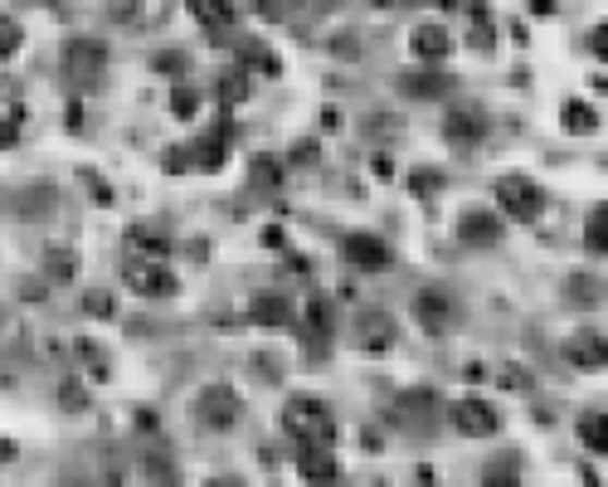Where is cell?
I'll return each instance as SVG.
<instances>
[{
	"instance_id": "6da1fadb",
	"label": "cell",
	"mask_w": 608,
	"mask_h": 487,
	"mask_svg": "<svg viewBox=\"0 0 608 487\" xmlns=\"http://www.w3.org/2000/svg\"><path fill=\"white\" fill-rule=\"evenodd\" d=\"M282 429L297 443H331L337 439V414H331V405L317 395H292L288 405H282Z\"/></svg>"
},
{
	"instance_id": "7a4b0ae2",
	"label": "cell",
	"mask_w": 608,
	"mask_h": 487,
	"mask_svg": "<svg viewBox=\"0 0 608 487\" xmlns=\"http://www.w3.org/2000/svg\"><path fill=\"white\" fill-rule=\"evenodd\" d=\"M497 205H501V215H511V220L536 224L545 215V191L531 181V175L511 171V175H501L497 181Z\"/></svg>"
},
{
	"instance_id": "3957f363",
	"label": "cell",
	"mask_w": 608,
	"mask_h": 487,
	"mask_svg": "<svg viewBox=\"0 0 608 487\" xmlns=\"http://www.w3.org/2000/svg\"><path fill=\"white\" fill-rule=\"evenodd\" d=\"M108 69V45L102 39H69L64 59H59V74H64L73 88H93Z\"/></svg>"
},
{
	"instance_id": "277c9868",
	"label": "cell",
	"mask_w": 608,
	"mask_h": 487,
	"mask_svg": "<svg viewBox=\"0 0 608 487\" xmlns=\"http://www.w3.org/2000/svg\"><path fill=\"white\" fill-rule=\"evenodd\" d=\"M122 278H127V288L142 297H171L175 288H181L161 258H146V254H132L127 264H122Z\"/></svg>"
},
{
	"instance_id": "5b68a950",
	"label": "cell",
	"mask_w": 608,
	"mask_h": 487,
	"mask_svg": "<svg viewBox=\"0 0 608 487\" xmlns=\"http://www.w3.org/2000/svg\"><path fill=\"white\" fill-rule=\"evenodd\" d=\"M443 137L453 142L458 151H473L487 142V112L482 108H467V102H458V108L443 112Z\"/></svg>"
},
{
	"instance_id": "8992f818",
	"label": "cell",
	"mask_w": 608,
	"mask_h": 487,
	"mask_svg": "<svg viewBox=\"0 0 608 487\" xmlns=\"http://www.w3.org/2000/svg\"><path fill=\"white\" fill-rule=\"evenodd\" d=\"M448 419H453V429L463 434V439H491V434L501 429V414L491 410L487 400H477V395L458 400V405L448 410Z\"/></svg>"
},
{
	"instance_id": "52a82bcc",
	"label": "cell",
	"mask_w": 608,
	"mask_h": 487,
	"mask_svg": "<svg viewBox=\"0 0 608 487\" xmlns=\"http://www.w3.org/2000/svg\"><path fill=\"white\" fill-rule=\"evenodd\" d=\"M341 254H345V264L351 268H365V273H385V268L394 264V254H390V244L380 240V234H345L341 240Z\"/></svg>"
},
{
	"instance_id": "ba28073f",
	"label": "cell",
	"mask_w": 608,
	"mask_h": 487,
	"mask_svg": "<svg viewBox=\"0 0 608 487\" xmlns=\"http://www.w3.org/2000/svg\"><path fill=\"white\" fill-rule=\"evenodd\" d=\"M239 410H244V405H239V395L229 386H209V390H200V400H195V414H200V424H205V429H219V434L234 429Z\"/></svg>"
},
{
	"instance_id": "9c48e42d",
	"label": "cell",
	"mask_w": 608,
	"mask_h": 487,
	"mask_svg": "<svg viewBox=\"0 0 608 487\" xmlns=\"http://www.w3.org/2000/svg\"><path fill=\"white\" fill-rule=\"evenodd\" d=\"M501 215H491V210H463L458 215V244H467V248H497L501 244Z\"/></svg>"
},
{
	"instance_id": "30bf717a",
	"label": "cell",
	"mask_w": 608,
	"mask_h": 487,
	"mask_svg": "<svg viewBox=\"0 0 608 487\" xmlns=\"http://www.w3.org/2000/svg\"><path fill=\"white\" fill-rule=\"evenodd\" d=\"M355 341H361V351L380 356V351H390L400 341V327H394L390 313H361L355 317Z\"/></svg>"
},
{
	"instance_id": "8fae6325",
	"label": "cell",
	"mask_w": 608,
	"mask_h": 487,
	"mask_svg": "<svg viewBox=\"0 0 608 487\" xmlns=\"http://www.w3.org/2000/svg\"><path fill=\"white\" fill-rule=\"evenodd\" d=\"M414 322L438 337V331L453 322V297H448L443 288H418L414 293Z\"/></svg>"
},
{
	"instance_id": "7c38bea8",
	"label": "cell",
	"mask_w": 608,
	"mask_h": 487,
	"mask_svg": "<svg viewBox=\"0 0 608 487\" xmlns=\"http://www.w3.org/2000/svg\"><path fill=\"white\" fill-rule=\"evenodd\" d=\"M409 49H414L418 64H443L448 54H453V35H448L443 25H414V35H409Z\"/></svg>"
},
{
	"instance_id": "4fadbf2b",
	"label": "cell",
	"mask_w": 608,
	"mask_h": 487,
	"mask_svg": "<svg viewBox=\"0 0 608 487\" xmlns=\"http://www.w3.org/2000/svg\"><path fill=\"white\" fill-rule=\"evenodd\" d=\"M297 473H302L307 483H331V478H341V463H337V453H331V443H302Z\"/></svg>"
},
{
	"instance_id": "5bb4252c",
	"label": "cell",
	"mask_w": 608,
	"mask_h": 487,
	"mask_svg": "<svg viewBox=\"0 0 608 487\" xmlns=\"http://www.w3.org/2000/svg\"><path fill=\"white\" fill-rule=\"evenodd\" d=\"M248 322H258V327H288L292 322L288 293H254V297H248Z\"/></svg>"
},
{
	"instance_id": "9a60e30c",
	"label": "cell",
	"mask_w": 608,
	"mask_h": 487,
	"mask_svg": "<svg viewBox=\"0 0 608 487\" xmlns=\"http://www.w3.org/2000/svg\"><path fill=\"white\" fill-rule=\"evenodd\" d=\"M185 5H191V20H200L205 29H229L239 20L234 0H185Z\"/></svg>"
},
{
	"instance_id": "2e32d148",
	"label": "cell",
	"mask_w": 608,
	"mask_h": 487,
	"mask_svg": "<svg viewBox=\"0 0 608 487\" xmlns=\"http://www.w3.org/2000/svg\"><path fill=\"white\" fill-rule=\"evenodd\" d=\"M229 157V127H215V132H205L200 142L191 147V161L195 166H209V171H219Z\"/></svg>"
},
{
	"instance_id": "e0dca14e",
	"label": "cell",
	"mask_w": 608,
	"mask_h": 487,
	"mask_svg": "<svg viewBox=\"0 0 608 487\" xmlns=\"http://www.w3.org/2000/svg\"><path fill=\"white\" fill-rule=\"evenodd\" d=\"M570 361H574L580 370H604V361H608V351H604V331H584V337L570 346Z\"/></svg>"
},
{
	"instance_id": "ac0fdd59",
	"label": "cell",
	"mask_w": 608,
	"mask_h": 487,
	"mask_svg": "<svg viewBox=\"0 0 608 487\" xmlns=\"http://www.w3.org/2000/svg\"><path fill=\"white\" fill-rule=\"evenodd\" d=\"M307 346L312 351H321V346L331 351V307L321 303V297H312L307 303Z\"/></svg>"
},
{
	"instance_id": "d6986e66",
	"label": "cell",
	"mask_w": 608,
	"mask_h": 487,
	"mask_svg": "<svg viewBox=\"0 0 608 487\" xmlns=\"http://www.w3.org/2000/svg\"><path fill=\"white\" fill-rule=\"evenodd\" d=\"M580 443L589 453H599V459L608 453V419H604V410H584L580 414Z\"/></svg>"
},
{
	"instance_id": "ffe728a7",
	"label": "cell",
	"mask_w": 608,
	"mask_h": 487,
	"mask_svg": "<svg viewBox=\"0 0 608 487\" xmlns=\"http://www.w3.org/2000/svg\"><path fill=\"white\" fill-rule=\"evenodd\" d=\"M73 273H78V254H73V248H49L45 283H73Z\"/></svg>"
},
{
	"instance_id": "44dd1931",
	"label": "cell",
	"mask_w": 608,
	"mask_h": 487,
	"mask_svg": "<svg viewBox=\"0 0 608 487\" xmlns=\"http://www.w3.org/2000/svg\"><path fill=\"white\" fill-rule=\"evenodd\" d=\"M400 88L414 93V98H443V93L453 88V78L448 74H409V78H400Z\"/></svg>"
},
{
	"instance_id": "7402d4cb",
	"label": "cell",
	"mask_w": 608,
	"mask_h": 487,
	"mask_svg": "<svg viewBox=\"0 0 608 487\" xmlns=\"http://www.w3.org/2000/svg\"><path fill=\"white\" fill-rule=\"evenodd\" d=\"M584 248L589 254H608V205H599V210H589V220H584Z\"/></svg>"
},
{
	"instance_id": "603a6c76",
	"label": "cell",
	"mask_w": 608,
	"mask_h": 487,
	"mask_svg": "<svg viewBox=\"0 0 608 487\" xmlns=\"http://www.w3.org/2000/svg\"><path fill=\"white\" fill-rule=\"evenodd\" d=\"M239 59H244L239 69H258V74H268V78H278V74H282L278 54H272L268 45H244V49H239Z\"/></svg>"
},
{
	"instance_id": "cb8c5ba5",
	"label": "cell",
	"mask_w": 608,
	"mask_h": 487,
	"mask_svg": "<svg viewBox=\"0 0 608 487\" xmlns=\"http://www.w3.org/2000/svg\"><path fill=\"white\" fill-rule=\"evenodd\" d=\"M248 93H254V78H248V69H234V74H224V78H219V102H224V108L244 102Z\"/></svg>"
},
{
	"instance_id": "d4e9b609",
	"label": "cell",
	"mask_w": 608,
	"mask_h": 487,
	"mask_svg": "<svg viewBox=\"0 0 608 487\" xmlns=\"http://www.w3.org/2000/svg\"><path fill=\"white\" fill-rule=\"evenodd\" d=\"M248 181H254V191H278V185H282V161L278 157H254V166H248Z\"/></svg>"
},
{
	"instance_id": "484cf974",
	"label": "cell",
	"mask_w": 608,
	"mask_h": 487,
	"mask_svg": "<svg viewBox=\"0 0 608 487\" xmlns=\"http://www.w3.org/2000/svg\"><path fill=\"white\" fill-rule=\"evenodd\" d=\"M127 248H132V254H146V258L171 254V244H166L156 230H132V234H127Z\"/></svg>"
},
{
	"instance_id": "4316f807",
	"label": "cell",
	"mask_w": 608,
	"mask_h": 487,
	"mask_svg": "<svg viewBox=\"0 0 608 487\" xmlns=\"http://www.w3.org/2000/svg\"><path fill=\"white\" fill-rule=\"evenodd\" d=\"M409 191H414V195H434V191H443V175H438L434 166H418V171H409Z\"/></svg>"
},
{
	"instance_id": "83f0119b",
	"label": "cell",
	"mask_w": 608,
	"mask_h": 487,
	"mask_svg": "<svg viewBox=\"0 0 608 487\" xmlns=\"http://www.w3.org/2000/svg\"><path fill=\"white\" fill-rule=\"evenodd\" d=\"M564 122H570L574 132H594L599 127V112H594L589 102H570V108H564Z\"/></svg>"
},
{
	"instance_id": "f1b7e54d",
	"label": "cell",
	"mask_w": 608,
	"mask_h": 487,
	"mask_svg": "<svg viewBox=\"0 0 608 487\" xmlns=\"http://www.w3.org/2000/svg\"><path fill=\"white\" fill-rule=\"evenodd\" d=\"M20 45H25V29H20L10 15H0V59H10Z\"/></svg>"
},
{
	"instance_id": "f546056e",
	"label": "cell",
	"mask_w": 608,
	"mask_h": 487,
	"mask_svg": "<svg viewBox=\"0 0 608 487\" xmlns=\"http://www.w3.org/2000/svg\"><path fill=\"white\" fill-rule=\"evenodd\" d=\"M195 108H200V98H195L191 88H175L171 93V112H175V118H195Z\"/></svg>"
},
{
	"instance_id": "4dcf8cb0",
	"label": "cell",
	"mask_w": 608,
	"mask_h": 487,
	"mask_svg": "<svg viewBox=\"0 0 608 487\" xmlns=\"http://www.w3.org/2000/svg\"><path fill=\"white\" fill-rule=\"evenodd\" d=\"M83 313L88 317H112V297L108 293H88L83 297Z\"/></svg>"
},
{
	"instance_id": "1f68e13d",
	"label": "cell",
	"mask_w": 608,
	"mask_h": 487,
	"mask_svg": "<svg viewBox=\"0 0 608 487\" xmlns=\"http://www.w3.org/2000/svg\"><path fill=\"white\" fill-rule=\"evenodd\" d=\"M254 5H258V15H264V20H282L292 0H254Z\"/></svg>"
},
{
	"instance_id": "d6a6232c",
	"label": "cell",
	"mask_w": 608,
	"mask_h": 487,
	"mask_svg": "<svg viewBox=\"0 0 608 487\" xmlns=\"http://www.w3.org/2000/svg\"><path fill=\"white\" fill-rule=\"evenodd\" d=\"M20 142V122L15 118H0V151H10Z\"/></svg>"
},
{
	"instance_id": "836d02e7",
	"label": "cell",
	"mask_w": 608,
	"mask_h": 487,
	"mask_svg": "<svg viewBox=\"0 0 608 487\" xmlns=\"http://www.w3.org/2000/svg\"><path fill=\"white\" fill-rule=\"evenodd\" d=\"M156 69L161 74H185V54H156Z\"/></svg>"
},
{
	"instance_id": "e575fe53",
	"label": "cell",
	"mask_w": 608,
	"mask_h": 487,
	"mask_svg": "<svg viewBox=\"0 0 608 487\" xmlns=\"http://www.w3.org/2000/svg\"><path fill=\"white\" fill-rule=\"evenodd\" d=\"M501 380H507V390H531V376L521 366H507V376Z\"/></svg>"
},
{
	"instance_id": "d590c367",
	"label": "cell",
	"mask_w": 608,
	"mask_h": 487,
	"mask_svg": "<svg viewBox=\"0 0 608 487\" xmlns=\"http://www.w3.org/2000/svg\"><path fill=\"white\" fill-rule=\"evenodd\" d=\"M161 166H166V171H185V166H191V151H166V157H161Z\"/></svg>"
},
{
	"instance_id": "8d00e7d4",
	"label": "cell",
	"mask_w": 608,
	"mask_h": 487,
	"mask_svg": "<svg viewBox=\"0 0 608 487\" xmlns=\"http://www.w3.org/2000/svg\"><path fill=\"white\" fill-rule=\"evenodd\" d=\"M473 49H491V25L477 15V25H473Z\"/></svg>"
},
{
	"instance_id": "74e56055",
	"label": "cell",
	"mask_w": 608,
	"mask_h": 487,
	"mask_svg": "<svg viewBox=\"0 0 608 487\" xmlns=\"http://www.w3.org/2000/svg\"><path fill=\"white\" fill-rule=\"evenodd\" d=\"M59 400H64V405H69V410H83V390H78V386H73V380H69V386H64V390H59Z\"/></svg>"
},
{
	"instance_id": "f35d334b",
	"label": "cell",
	"mask_w": 608,
	"mask_h": 487,
	"mask_svg": "<svg viewBox=\"0 0 608 487\" xmlns=\"http://www.w3.org/2000/svg\"><path fill=\"white\" fill-rule=\"evenodd\" d=\"M574 297H580V303H594V278H574Z\"/></svg>"
},
{
	"instance_id": "ab89813d",
	"label": "cell",
	"mask_w": 608,
	"mask_h": 487,
	"mask_svg": "<svg viewBox=\"0 0 608 487\" xmlns=\"http://www.w3.org/2000/svg\"><path fill=\"white\" fill-rule=\"evenodd\" d=\"M589 45H594V54H599V59H608V25L594 29V39H589Z\"/></svg>"
},
{
	"instance_id": "60d3db41",
	"label": "cell",
	"mask_w": 608,
	"mask_h": 487,
	"mask_svg": "<svg viewBox=\"0 0 608 487\" xmlns=\"http://www.w3.org/2000/svg\"><path fill=\"white\" fill-rule=\"evenodd\" d=\"M20 297H25V303H39V297H45V283H39V278H29L25 293H20Z\"/></svg>"
},
{
	"instance_id": "b9f144b4",
	"label": "cell",
	"mask_w": 608,
	"mask_h": 487,
	"mask_svg": "<svg viewBox=\"0 0 608 487\" xmlns=\"http://www.w3.org/2000/svg\"><path fill=\"white\" fill-rule=\"evenodd\" d=\"M5 459H15V443H10V439H0V463H5Z\"/></svg>"
},
{
	"instance_id": "7bdbcfd3",
	"label": "cell",
	"mask_w": 608,
	"mask_h": 487,
	"mask_svg": "<svg viewBox=\"0 0 608 487\" xmlns=\"http://www.w3.org/2000/svg\"><path fill=\"white\" fill-rule=\"evenodd\" d=\"M400 5H428V0H400Z\"/></svg>"
},
{
	"instance_id": "ee69618b",
	"label": "cell",
	"mask_w": 608,
	"mask_h": 487,
	"mask_svg": "<svg viewBox=\"0 0 608 487\" xmlns=\"http://www.w3.org/2000/svg\"><path fill=\"white\" fill-rule=\"evenodd\" d=\"M375 5H400V0H375Z\"/></svg>"
},
{
	"instance_id": "f6af8a7d",
	"label": "cell",
	"mask_w": 608,
	"mask_h": 487,
	"mask_svg": "<svg viewBox=\"0 0 608 487\" xmlns=\"http://www.w3.org/2000/svg\"><path fill=\"white\" fill-rule=\"evenodd\" d=\"M0 331H5V313H0Z\"/></svg>"
}]
</instances>
